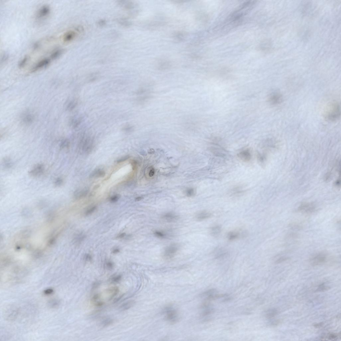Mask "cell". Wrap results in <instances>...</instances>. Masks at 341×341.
<instances>
[{
	"label": "cell",
	"mask_w": 341,
	"mask_h": 341,
	"mask_svg": "<svg viewBox=\"0 0 341 341\" xmlns=\"http://www.w3.org/2000/svg\"><path fill=\"white\" fill-rule=\"evenodd\" d=\"M340 115V109L339 105L336 102L333 103L331 105L328 111L327 117L331 121H335L338 119Z\"/></svg>",
	"instance_id": "obj_2"
},
{
	"label": "cell",
	"mask_w": 341,
	"mask_h": 341,
	"mask_svg": "<svg viewBox=\"0 0 341 341\" xmlns=\"http://www.w3.org/2000/svg\"><path fill=\"white\" fill-rule=\"evenodd\" d=\"M277 313V309L275 308L269 309L266 311L265 317L267 319H271L275 317Z\"/></svg>",
	"instance_id": "obj_16"
},
{
	"label": "cell",
	"mask_w": 341,
	"mask_h": 341,
	"mask_svg": "<svg viewBox=\"0 0 341 341\" xmlns=\"http://www.w3.org/2000/svg\"><path fill=\"white\" fill-rule=\"evenodd\" d=\"M84 258L85 260L87 261H91L92 259V257L89 254L85 255Z\"/></svg>",
	"instance_id": "obj_43"
},
{
	"label": "cell",
	"mask_w": 341,
	"mask_h": 341,
	"mask_svg": "<svg viewBox=\"0 0 341 341\" xmlns=\"http://www.w3.org/2000/svg\"><path fill=\"white\" fill-rule=\"evenodd\" d=\"M154 234L156 236H157V237H159V238H163L165 236V235L164 233L161 232L156 231L154 233Z\"/></svg>",
	"instance_id": "obj_33"
},
{
	"label": "cell",
	"mask_w": 341,
	"mask_h": 341,
	"mask_svg": "<svg viewBox=\"0 0 341 341\" xmlns=\"http://www.w3.org/2000/svg\"><path fill=\"white\" fill-rule=\"evenodd\" d=\"M315 207L312 203H304L302 204L298 208V210L302 213H309L314 211Z\"/></svg>",
	"instance_id": "obj_8"
},
{
	"label": "cell",
	"mask_w": 341,
	"mask_h": 341,
	"mask_svg": "<svg viewBox=\"0 0 341 341\" xmlns=\"http://www.w3.org/2000/svg\"><path fill=\"white\" fill-rule=\"evenodd\" d=\"M221 227L219 225L213 226L211 229V234L212 236H217L221 233Z\"/></svg>",
	"instance_id": "obj_22"
},
{
	"label": "cell",
	"mask_w": 341,
	"mask_h": 341,
	"mask_svg": "<svg viewBox=\"0 0 341 341\" xmlns=\"http://www.w3.org/2000/svg\"><path fill=\"white\" fill-rule=\"evenodd\" d=\"M162 218L164 221L167 222H174L177 220L178 219V217L175 213H165L163 216Z\"/></svg>",
	"instance_id": "obj_12"
},
{
	"label": "cell",
	"mask_w": 341,
	"mask_h": 341,
	"mask_svg": "<svg viewBox=\"0 0 341 341\" xmlns=\"http://www.w3.org/2000/svg\"><path fill=\"white\" fill-rule=\"evenodd\" d=\"M269 103L273 105L278 104L282 102L283 97L280 93L274 91L269 95L268 97Z\"/></svg>",
	"instance_id": "obj_6"
},
{
	"label": "cell",
	"mask_w": 341,
	"mask_h": 341,
	"mask_svg": "<svg viewBox=\"0 0 341 341\" xmlns=\"http://www.w3.org/2000/svg\"><path fill=\"white\" fill-rule=\"evenodd\" d=\"M121 278V276L120 275H117V276H114L112 279V281L114 283H117L120 280Z\"/></svg>",
	"instance_id": "obj_35"
},
{
	"label": "cell",
	"mask_w": 341,
	"mask_h": 341,
	"mask_svg": "<svg viewBox=\"0 0 341 341\" xmlns=\"http://www.w3.org/2000/svg\"><path fill=\"white\" fill-rule=\"evenodd\" d=\"M119 252V249H115L113 250V254H116Z\"/></svg>",
	"instance_id": "obj_47"
},
{
	"label": "cell",
	"mask_w": 341,
	"mask_h": 341,
	"mask_svg": "<svg viewBox=\"0 0 341 341\" xmlns=\"http://www.w3.org/2000/svg\"><path fill=\"white\" fill-rule=\"evenodd\" d=\"M63 53L62 50H58L53 52L50 56V58L52 59H55L58 58Z\"/></svg>",
	"instance_id": "obj_26"
},
{
	"label": "cell",
	"mask_w": 341,
	"mask_h": 341,
	"mask_svg": "<svg viewBox=\"0 0 341 341\" xmlns=\"http://www.w3.org/2000/svg\"><path fill=\"white\" fill-rule=\"evenodd\" d=\"M178 250V246L177 244H172L167 247L165 250L164 256L165 258L169 259L173 258Z\"/></svg>",
	"instance_id": "obj_5"
},
{
	"label": "cell",
	"mask_w": 341,
	"mask_h": 341,
	"mask_svg": "<svg viewBox=\"0 0 341 341\" xmlns=\"http://www.w3.org/2000/svg\"><path fill=\"white\" fill-rule=\"evenodd\" d=\"M287 258H286V257H281L280 258L278 259L277 261H276V263H281V262H283V261H285V260H287Z\"/></svg>",
	"instance_id": "obj_40"
},
{
	"label": "cell",
	"mask_w": 341,
	"mask_h": 341,
	"mask_svg": "<svg viewBox=\"0 0 341 341\" xmlns=\"http://www.w3.org/2000/svg\"><path fill=\"white\" fill-rule=\"evenodd\" d=\"M163 313L166 320L171 323H175L177 322L179 319V316L177 310L171 306L166 308L163 310Z\"/></svg>",
	"instance_id": "obj_1"
},
{
	"label": "cell",
	"mask_w": 341,
	"mask_h": 341,
	"mask_svg": "<svg viewBox=\"0 0 341 341\" xmlns=\"http://www.w3.org/2000/svg\"><path fill=\"white\" fill-rule=\"evenodd\" d=\"M240 236L239 233L236 232H231L229 233L228 235V238L230 240H233L238 238Z\"/></svg>",
	"instance_id": "obj_24"
},
{
	"label": "cell",
	"mask_w": 341,
	"mask_h": 341,
	"mask_svg": "<svg viewBox=\"0 0 341 341\" xmlns=\"http://www.w3.org/2000/svg\"><path fill=\"white\" fill-rule=\"evenodd\" d=\"M28 59H29V57L28 56H25L19 62V67H20V68L23 67L26 65L27 62H28Z\"/></svg>",
	"instance_id": "obj_28"
},
{
	"label": "cell",
	"mask_w": 341,
	"mask_h": 341,
	"mask_svg": "<svg viewBox=\"0 0 341 341\" xmlns=\"http://www.w3.org/2000/svg\"><path fill=\"white\" fill-rule=\"evenodd\" d=\"M228 251L223 249H218L216 251L214 257L217 259H225L228 256Z\"/></svg>",
	"instance_id": "obj_13"
},
{
	"label": "cell",
	"mask_w": 341,
	"mask_h": 341,
	"mask_svg": "<svg viewBox=\"0 0 341 341\" xmlns=\"http://www.w3.org/2000/svg\"><path fill=\"white\" fill-rule=\"evenodd\" d=\"M237 156L241 160L245 162H248L251 159V154L248 150H244L239 153Z\"/></svg>",
	"instance_id": "obj_11"
},
{
	"label": "cell",
	"mask_w": 341,
	"mask_h": 341,
	"mask_svg": "<svg viewBox=\"0 0 341 341\" xmlns=\"http://www.w3.org/2000/svg\"><path fill=\"white\" fill-rule=\"evenodd\" d=\"M1 166L3 169H7L12 167L13 162L9 158H4L1 162Z\"/></svg>",
	"instance_id": "obj_15"
},
{
	"label": "cell",
	"mask_w": 341,
	"mask_h": 341,
	"mask_svg": "<svg viewBox=\"0 0 341 341\" xmlns=\"http://www.w3.org/2000/svg\"><path fill=\"white\" fill-rule=\"evenodd\" d=\"M60 304L59 301L57 299H52L49 301L48 305L52 308H55L58 307Z\"/></svg>",
	"instance_id": "obj_27"
},
{
	"label": "cell",
	"mask_w": 341,
	"mask_h": 341,
	"mask_svg": "<svg viewBox=\"0 0 341 341\" xmlns=\"http://www.w3.org/2000/svg\"><path fill=\"white\" fill-rule=\"evenodd\" d=\"M211 213L206 211H202L197 213L196 218L197 220L201 221L206 219L211 216Z\"/></svg>",
	"instance_id": "obj_14"
},
{
	"label": "cell",
	"mask_w": 341,
	"mask_h": 341,
	"mask_svg": "<svg viewBox=\"0 0 341 341\" xmlns=\"http://www.w3.org/2000/svg\"><path fill=\"white\" fill-rule=\"evenodd\" d=\"M152 88L150 85L141 89L138 92V94L141 96L138 100L143 102L148 100L152 96Z\"/></svg>",
	"instance_id": "obj_3"
},
{
	"label": "cell",
	"mask_w": 341,
	"mask_h": 341,
	"mask_svg": "<svg viewBox=\"0 0 341 341\" xmlns=\"http://www.w3.org/2000/svg\"><path fill=\"white\" fill-rule=\"evenodd\" d=\"M106 267L109 270H111L113 269V265L112 263L111 262H108L106 264Z\"/></svg>",
	"instance_id": "obj_41"
},
{
	"label": "cell",
	"mask_w": 341,
	"mask_h": 341,
	"mask_svg": "<svg viewBox=\"0 0 341 341\" xmlns=\"http://www.w3.org/2000/svg\"><path fill=\"white\" fill-rule=\"evenodd\" d=\"M133 130V127L131 126H127L124 128V130L126 132H130Z\"/></svg>",
	"instance_id": "obj_42"
},
{
	"label": "cell",
	"mask_w": 341,
	"mask_h": 341,
	"mask_svg": "<svg viewBox=\"0 0 341 341\" xmlns=\"http://www.w3.org/2000/svg\"><path fill=\"white\" fill-rule=\"evenodd\" d=\"M112 320L110 319H107L104 320L102 322V324L103 326H106L111 324V323H112Z\"/></svg>",
	"instance_id": "obj_31"
},
{
	"label": "cell",
	"mask_w": 341,
	"mask_h": 341,
	"mask_svg": "<svg viewBox=\"0 0 341 341\" xmlns=\"http://www.w3.org/2000/svg\"><path fill=\"white\" fill-rule=\"evenodd\" d=\"M327 255L324 252H320L314 255L310 259L311 265L316 266L321 265L326 261Z\"/></svg>",
	"instance_id": "obj_4"
},
{
	"label": "cell",
	"mask_w": 341,
	"mask_h": 341,
	"mask_svg": "<svg viewBox=\"0 0 341 341\" xmlns=\"http://www.w3.org/2000/svg\"><path fill=\"white\" fill-rule=\"evenodd\" d=\"M120 198V196L119 195H115L112 197L110 199V201L111 202L114 203L118 201L119 198Z\"/></svg>",
	"instance_id": "obj_32"
},
{
	"label": "cell",
	"mask_w": 341,
	"mask_h": 341,
	"mask_svg": "<svg viewBox=\"0 0 341 341\" xmlns=\"http://www.w3.org/2000/svg\"><path fill=\"white\" fill-rule=\"evenodd\" d=\"M135 301L133 300H129L122 305L120 307V309L122 311L127 310L130 309L135 304Z\"/></svg>",
	"instance_id": "obj_20"
},
{
	"label": "cell",
	"mask_w": 341,
	"mask_h": 341,
	"mask_svg": "<svg viewBox=\"0 0 341 341\" xmlns=\"http://www.w3.org/2000/svg\"><path fill=\"white\" fill-rule=\"evenodd\" d=\"M77 102L75 101H73L70 103L69 106V108L70 110H72L76 106Z\"/></svg>",
	"instance_id": "obj_37"
},
{
	"label": "cell",
	"mask_w": 341,
	"mask_h": 341,
	"mask_svg": "<svg viewBox=\"0 0 341 341\" xmlns=\"http://www.w3.org/2000/svg\"><path fill=\"white\" fill-rule=\"evenodd\" d=\"M194 190L192 189H190L187 190L186 191V194L188 197H191L194 194Z\"/></svg>",
	"instance_id": "obj_36"
},
{
	"label": "cell",
	"mask_w": 341,
	"mask_h": 341,
	"mask_svg": "<svg viewBox=\"0 0 341 341\" xmlns=\"http://www.w3.org/2000/svg\"><path fill=\"white\" fill-rule=\"evenodd\" d=\"M88 191L86 190H78L74 193V196L76 199H79L86 195Z\"/></svg>",
	"instance_id": "obj_18"
},
{
	"label": "cell",
	"mask_w": 341,
	"mask_h": 341,
	"mask_svg": "<svg viewBox=\"0 0 341 341\" xmlns=\"http://www.w3.org/2000/svg\"><path fill=\"white\" fill-rule=\"evenodd\" d=\"M96 207L94 206L91 208L89 209V210H88L86 212V215H89V214H91V213H93V212L95 211L96 209Z\"/></svg>",
	"instance_id": "obj_34"
},
{
	"label": "cell",
	"mask_w": 341,
	"mask_h": 341,
	"mask_svg": "<svg viewBox=\"0 0 341 341\" xmlns=\"http://www.w3.org/2000/svg\"><path fill=\"white\" fill-rule=\"evenodd\" d=\"M338 335L334 333H330L327 335H323L321 337L322 340L323 339H327L330 340H336L338 338Z\"/></svg>",
	"instance_id": "obj_19"
},
{
	"label": "cell",
	"mask_w": 341,
	"mask_h": 341,
	"mask_svg": "<svg viewBox=\"0 0 341 341\" xmlns=\"http://www.w3.org/2000/svg\"><path fill=\"white\" fill-rule=\"evenodd\" d=\"M50 11V9L49 6L45 5L42 6L38 11L37 17L39 18H42L49 15Z\"/></svg>",
	"instance_id": "obj_10"
},
{
	"label": "cell",
	"mask_w": 341,
	"mask_h": 341,
	"mask_svg": "<svg viewBox=\"0 0 341 341\" xmlns=\"http://www.w3.org/2000/svg\"><path fill=\"white\" fill-rule=\"evenodd\" d=\"M63 183V180L61 178H57L54 182V184L55 186L57 187H60L61 186Z\"/></svg>",
	"instance_id": "obj_30"
},
{
	"label": "cell",
	"mask_w": 341,
	"mask_h": 341,
	"mask_svg": "<svg viewBox=\"0 0 341 341\" xmlns=\"http://www.w3.org/2000/svg\"><path fill=\"white\" fill-rule=\"evenodd\" d=\"M155 173L154 170V169H152L150 171L149 173V175L150 177H152L154 175Z\"/></svg>",
	"instance_id": "obj_45"
},
{
	"label": "cell",
	"mask_w": 341,
	"mask_h": 341,
	"mask_svg": "<svg viewBox=\"0 0 341 341\" xmlns=\"http://www.w3.org/2000/svg\"><path fill=\"white\" fill-rule=\"evenodd\" d=\"M125 235H126V234H125V233H122V234H120V235H119V236H118L117 238H123V237H124V236H125Z\"/></svg>",
	"instance_id": "obj_46"
},
{
	"label": "cell",
	"mask_w": 341,
	"mask_h": 341,
	"mask_svg": "<svg viewBox=\"0 0 341 341\" xmlns=\"http://www.w3.org/2000/svg\"><path fill=\"white\" fill-rule=\"evenodd\" d=\"M217 291L215 289H211L205 292L202 293L201 295V298L205 299L210 296H213V295L217 294Z\"/></svg>",
	"instance_id": "obj_21"
},
{
	"label": "cell",
	"mask_w": 341,
	"mask_h": 341,
	"mask_svg": "<svg viewBox=\"0 0 341 341\" xmlns=\"http://www.w3.org/2000/svg\"><path fill=\"white\" fill-rule=\"evenodd\" d=\"M105 173L104 171L100 169H97L95 170L92 173H91L90 175V178H98L100 177H103L105 175Z\"/></svg>",
	"instance_id": "obj_17"
},
{
	"label": "cell",
	"mask_w": 341,
	"mask_h": 341,
	"mask_svg": "<svg viewBox=\"0 0 341 341\" xmlns=\"http://www.w3.org/2000/svg\"><path fill=\"white\" fill-rule=\"evenodd\" d=\"M330 287L327 286L324 283H323V284H321V285H319L318 288L315 291V292H325V291L328 290L330 289Z\"/></svg>",
	"instance_id": "obj_25"
},
{
	"label": "cell",
	"mask_w": 341,
	"mask_h": 341,
	"mask_svg": "<svg viewBox=\"0 0 341 341\" xmlns=\"http://www.w3.org/2000/svg\"><path fill=\"white\" fill-rule=\"evenodd\" d=\"M129 158H130L129 156H127L123 157L121 158L120 159L118 160L117 162L118 163H121V162H124V161L128 160Z\"/></svg>",
	"instance_id": "obj_38"
},
{
	"label": "cell",
	"mask_w": 341,
	"mask_h": 341,
	"mask_svg": "<svg viewBox=\"0 0 341 341\" xmlns=\"http://www.w3.org/2000/svg\"><path fill=\"white\" fill-rule=\"evenodd\" d=\"M45 170L44 166L42 164H37L30 170L29 174L30 176L37 177L42 175Z\"/></svg>",
	"instance_id": "obj_7"
},
{
	"label": "cell",
	"mask_w": 341,
	"mask_h": 341,
	"mask_svg": "<svg viewBox=\"0 0 341 341\" xmlns=\"http://www.w3.org/2000/svg\"><path fill=\"white\" fill-rule=\"evenodd\" d=\"M69 142L68 140H63L61 142L60 145V147L61 149H63L65 148H67L69 146Z\"/></svg>",
	"instance_id": "obj_29"
},
{
	"label": "cell",
	"mask_w": 341,
	"mask_h": 341,
	"mask_svg": "<svg viewBox=\"0 0 341 341\" xmlns=\"http://www.w3.org/2000/svg\"><path fill=\"white\" fill-rule=\"evenodd\" d=\"M53 289H51V288H49V289L45 290L44 291V293L45 295H49L52 294V293H53Z\"/></svg>",
	"instance_id": "obj_39"
},
{
	"label": "cell",
	"mask_w": 341,
	"mask_h": 341,
	"mask_svg": "<svg viewBox=\"0 0 341 341\" xmlns=\"http://www.w3.org/2000/svg\"><path fill=\"white\" fill-rule=\"evenodd\" d=\"M50 62V60L48 58H45L39 62L35 66H34L31 69V71L34 72L40 69L46 67Z\"/></svg>",
	"instance_id": "obj_9"
},
{
	"label": "cell",
	"mask_w": 341,
	"mask_h": 341,
	"mask_svg": "<svg viewBox=\"0 0 341 341\" xmlns=\"http://www.w3.org/2000/svg\"><path fill=\"white\" fill-rule=\"evenodd\" d=\"M323 324V322H321V323H317V324H314V326L315 327L317 328H319L321 327V326H322Z\"/></svg>",
	"instance_id": "obj_44"
},
{
	"label": "cell",
	"mask_w": 341,
	"mask_h": 341,
	"mask_svg": "<svg viewBox=\"0 0 341 341\" xmlns=\"http://www.w3.org/2000/svg\"><path fill=\"white\" fill-rule=\"evenodd\" d=\"M141 199H142V198H141V197H138V198H136V201H140V200H141Z\"/></svg>",
	"instance_id": "obj_48"
},
{
	"label": "cell",
	"mask_w": 341,
	"mask_h": 341,
	"mask_svg": "<svg viewBox=\"0 0 341 341\" xmlns=\"http://www.w3.org/2000/svg\"><path fill=\"white\" fill-rule=\"evenodd\" d=\"M75 36V33L72 31H69L66 33L64 35V40L65 42H69L72 40Z\"/></svg>",
	"instance_id": "obj_23"
}]
</instances>
